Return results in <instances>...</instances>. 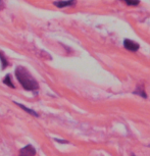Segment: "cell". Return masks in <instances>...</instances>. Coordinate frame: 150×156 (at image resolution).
I'll return each mask as SVG.
<instances>
[{
	"mask_svg": "<svg viewBox=\"0 0 150 156\" xmlns=\"http://www.w3.org/2000/svg\"><path fill=\"white\" fill-rule=\"evenodd\" d=\"M16 76L22 87L27 91H36L39 89L38 82L26 67L17 66L16 69Z\"/></svg>",
	"mask_w": 150,
	"mask_h": 156,
	"instance_id": "6da1fadb",
	"label": "cell"
},
{
	"mask_svg": "<svg viewBox=\"0 0 150 156\" xmlns=\"http://www.w3.org/2000/svg\"><path fill=\"white\" fill-rule=\"evenodd\" d=\"M36 154V150L32 145H27L23 147V149H20L19 156H34Z\"/></svg>",
	"mask_w": 150,
	"mask_h": 156,
	"instance_id": "7a4b0ae2",
	"label": "cell"
},
{
	"mask_svg": "<svg viewBox=\"0 0 150 156\" xmlns=\"http://www.w3.org/2000/svg\"><path fill=\"white\" fill-rule=\"evenodd\" d=\"M123 46H125L126 49L130 50V51H133V52L137 51V50L139 49V44L134 42V41H132V40H128V39L125 40V42H123Z\"/></svg>",
	"mask_w": 150,
	"mask_h": 156,
	"instance_id": "3957f363",
	"label": "cell"
},
{
	"mask_svg": "<svg viewBox=\"0 0 150 156\" xmlns=\"http://www.w3.org/2000/svg\"><path fill=\"white\" fill-rule=\"evenodd\" d=\"M76 4V0H66V1H55L54 5L58 8H63L66 6H73Z\"/></svg>",
	"mask_w": 150,
	"mask_h": 156,
	"instance_id": "277c9868",
	"label": "cell"
},
{
	"mask_svg": "<svg viewBox=\"0 0 150 156\" xmlns=\"http://www.w3.org/2000/svg\"><path fill=\"white\" fill-rule=\"evenodd\" d=\"M16 104H17V103H16ZM17 105H19V106H20V108H23V109L25 110V111H27V112H29V113H30L31 115H34V116H36V117H38V116H39V114H38V113L36 112V111H34V110H31L30 108H28V107L23 106V104H17Z\"/></svg>",
	"mask_w": 150,
	"mask_h": 156,
	"instance_id": "5b68a950",
	"label": "cell"
},
{
	"mask_svg": "<svg viewBox=\"0 0 150 156\" xmlns=\"http://www.w3.org/2000/svg\"><path fill=\"white\" fill-rule=\"evenodd\" d=\"M0 59H1V62H2V69H5L7 66H8V62L6 60V58H5V55L2 51H0Z\"/></svg>",
	"mask_w": 150,
	"mask_h": 156,
	"instance_id": "8992f818",
	"label": "cell"
},
{
	"mask_svg": "<svg viewBox=\"0 0 150 156\" xmlns=\"http://www.w3.org/2000/svg\"><path fill=\"white\" fill-rule=\"evenodd\" d=\"M3 83H4L5 85H7V86H10L11 88H14L13 84H12V81H11V76H10L9 75H7V76L4 78Z\"/></svg>",
	"mask_w": 150,
	"mask_h": 156,
	"instance_id": "52a82bcc",
	"label": "cell"
},
{
	"mask_svg": "<svg viewBox=\"0 0 150 156\" xmlns=\"http://www.w3.org/2000/svg\"><path fill=\"white\" fill-rule=\"evenodd\" d=\"M123 1L126 2V4L128 5H138L139 4V0H123Z\"/></svg>",
	"mask_w": 150,
	"mask_h": 156,
	"instance_id": "ba28073f",
	"label": "cell"
},
{
	"mask_svg": "<svg viewBox=\"0 0 150 156\" xmlns=\"http://www.w3.org/2000/svg\"><path fill=\"white\" fill-rule=\"evenodd\" d=\"M132 156H135V155H133V154H132Z\"/></svg>",
	"mask_w": 150,
	"mask_h": 156,
	"instance_id": "9c48e42d",
	"label": "cell"
},
{
	"mask_svg": "<svg viewBox=\"0 0 150 156\" xmlns=\"http://www.w3.org/2000/svg\"><path fill=\"white\" fill-rule=\"evenodd\" d=\"M148 147H150V145H148Z\"/></svg>",
	"mask_w": 150,
	"mask_h": 156,
	"instance_id": "30bf717a",
	"label": "cell"
}]
</instances>
